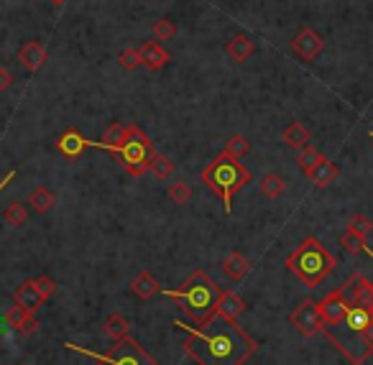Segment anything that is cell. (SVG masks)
<instances>
[{
	"label": "cell",
	"instance_id": "6da1fadb",
	"mask_svg": "<svg viewBox=\"0 0 373 365\" xmlns=\"http://www.w3.org/2000/svg\"><path fill=\"white\" fill-rule=\"evenodd\" d=\"M174 327L187 332L182 347L197 365H243L259 350V343L243 327H238V322H230L218 312L204 324L174 319Z\"/></svg>",
	"mask_w": 373,
	"mask_h": 365
},
{
	"label": "cell",
	"instance_id": "7a4b0ae2",
	"mask_svg": "<svg viewBox=\"0 0 373 365\" xmlns=\"http://www.w3.org/2000/svg\"><path fill=\"white\" fill-rule=\"evenodd\" d=\"M368 322H371V309L358 307V304H348L338 322L322 324L320 332H325L327 340H330L353 365H363L373 355V347L366 337Z\"/></svg>",
	"mask_w": 373,
	"mask_h": 365
},
{
	"label": "cell",
	"instance_id": "3957f363",
	"mask_svg": "<svg viewBox=\"0 0 373 365\" xmlns=\"http://www.w3.org/2000/svg\"><path fill=\"white\" fill-rule=\"evenodd\" d=\"M164 294L174 299L176 307L192 319V324H204L218 312V299L223 288L197 268L179 284V288H164Z\"/></svg>",
	"mask_w": 373,
	"mask_h": 365
},
{
	"label": "cell",
	"instance_id": "277c9868",
	"mask_svg": "<svg viewBox=\"0 0 373 365\" xmlns=\"http://www.w3.org/2000/svg\"><path fill=\"white\" fill-rule=\"evenodd\" d=\"M338 266V260L332 255L327 248L320 243V238L310 235V238H304L299 246L292 251V255L287 258V268L296 279L302 281L304 286H320L327 276L335 271Z\"/></svg>",
	"mask_w": 373,
	"mask_h": 365
},
{
	"label": "cell",
	"instance_id": "5b68a950",
	"mask_svg": "<svg viewBox=\"0 0 373 365\" xmlns=\"http://www.w3.org/2000/svg\"><path fill=\"white\" fill-rule=\"evenodd\" d=\"M202 184L212 194H218L223 199L225 212L233 210V197L238 194L248 182H251V171H248L240 159H233L225 151L218 154V159H212L207 166L202 168Z\"/></svg>",
	"mask_w": 373,
	"mask_h": 365
},
{
	"label": "cell",
	"instance_id": "8992f818",
	"mask_svg": "<svg viewBox=\"0 0 373 365\" xmlns=\"http://www.w3.org/2000/svg\"><path fill=\"white\" fill-rule=\"evenodd\" d=\"M110 154H115L118 164L126 168V174L131 176H143L148 171V161L154 159L156 148L154 140L148 138L138 126H128V138L120 146L107 148Z\"/></svg>",
	"mask_w": 373,
	"mask_h": 365
},
{
	"label": "cell",
	"instance_id": "52a82bcc",
	"mask_svg": "<svg viewBox=\"0 0 373 365\" xmlns=\"http://www.w3.org/2000/svg\"><path fill=\"white\" fill-rule=\"evenodd\" d=\"M64 347L72 352H79V355H87L98 365H159V360L141 347L138 340L133 337H123V340H115V345L107 352H92L87 347H79V345L64 343Z\"/></svg>",
	"mask_w": 373,
	"mask_h": 365
},
{
	"label": "cell",
	"instance_id": "ba28073f",
	"mask_svg": "<svg viewBox=\"0 0 373 365\" xmlns=\"http://www.w3.org/2000/svg\"><path fill=\"white\" fill-rule=\"evenodd\" d=\"M289 322L302 337H315L322 327V317H320V304L315 299H304L299 307L289 314Z\"/></svg>",
	"mask_w": 373,
	"mask_h": 365
},
{
	"label": "cell",
	"instance_id": "9c48e42d",
	"mask_svg": "<svg viewBox=\"0 0 373 365\" xmlns=\"http://www.w3.org/2000/svg\"><path fill=\"white\" fill-rule=\"evenodd\" d=\"M338 291L343 294L345 304H358V307L373 309V284L358 271L348 276Z\"/></svg>",
	"mask_w": 373,
	"mask_h": 365
},
{
	"label": "cell",
	"instance_id": "30bf717a",
	"mask_svg": "<svg viewBox=\"0 0 373 365\" xmlns=\"http://www.w3.org/2000/svg\"><path fill=\"white\" fill-rule=\"evenodd\" d=\"M292 49H294V54L299 56V59H304V62H315L325 49V39L317 34L315 28L304 26V28H299V34L294 36Z\"/></svg>",
	"mask_w": 373,
	"mask_h": 365
},
{
	"label": "cell",
	"instance_id": "8fae6325",
	"mask_svg": "<svg viewBox=\"0 0 373 365\" xmlns=\"http://www.w3.org/2000/svg\"><path fill=\"white\" fill-rule=\"evenodd\" d=\"M138 54H141V67H146V69H151V72L164 69L171 59L169 51L164 49L159 41H143L141 49H138Z\"/></svg>",
	"mask_w": 373,
	"mask_h": 365
},
{
	"label": "cell",
	"instance_id": "7c38bea8",
	"mask_svg": "<svg viewBox=\"0 0 373 365\" xmlns=\"http://www.w3.org/2000/svg\"><path fill=\"white\" fill-rule=\"evenodd\" d=\"M59 154H64L67 159H77V156L85 154V148H90V140L79 133L77 128H67L57 140Z\"/></svg>",
	"mask_w": 373,
	"mask_h": 365
},
{
	"label": "cell",
	"instance_id": "4fadbf2b",
	"mask_svg": "<svg viewBox=\"0 0 373 365\" xmlns=\"http://www.w3.org/2000/svg\"><path fill=\"white\" fill-rule=\"evenodd\" d=\"M13 302L15 307L26 309V312H31V314H36V312H41L44 307V299L39 296V291L34 288V284L31 281H23L21 286L13 291Z\"/></svg>",
	"mask_w": 373,
	"mask_h": 365
},
{
	"label": "cell",
	"instance_id": "5bb4252c",
	"mask_svg": "<svg viewBox=\"0 0 373 365\" xmlns=\"http://www.w3.org/2000/svg\"><path fill=\"white\" fill-rule=\"evenodd\" d=\"M46 59H49V54H46V49H44L39 41L23 44L21 49H18V62H21L29 72L41 69L44 64H46Z\"/></svg>",
	"mask_w": 373,
	"mask_h": 365
},
{
	"label": "cell",
	"instance_id": "9a60e30c",
	"mask_svg": "<svg viewBox=\"0 0 373 365\" xmlns=\"http://www.w3.org/2000/svg\"><path fill=\"white\" fill-rule=\"evenodd\" d=\"M246 312V302L240 299L235 291H230V288H223V294H220L218 299V314L225 317V319H230V322H238V317Z\"/></svg>",
	"mask_w": 373,
	"mask_h": 365
},
{
	"label": "cell",
	"instance_id": "2e32d148",
	"mask_svg": "<svg viewBox=\"0 0 373 365\" xmlns=\"http://www.w3.org/2000/svg\"><path fill=\"white\" fill-rule=\"evenodd\" d=\"M162 291V284L156 281L154 274H148V271H141V274L136 276L133 281H131V294H136L138 299H151V296H156Z\"/></svg>",
	"mask_w": 373,
	"mask_h": 365
},
{
	"label": "cell",
	"instance_id": "e0dca14e",
	"mask_svg": "<svg viewBox=\"0 0 373 365\" xmlns=\"http://www.w3.org/2000/svg\"><path fill=\"white\" fill-rule=\"evenodd\" d=\"M6 319H8V327L18 330L21 335H34L36 327H39L36 314H31V312H26V309H21V307L11 309V312L6 314Z\"/></svg>",
	"mask_w": 373,
	"mask_h": 365
},
{
	"label": "cell",
	"instance_id": "ac0fdd59",
	"mask_svg": "<svg viewBox=\"0 0 373 365\" xmlns=\"http://www.w3.org/2000/svg\"><path fill=\"white\" fill-rule=\"evenodd\" d=\"M223 271H225V276L230 281H243L248 276V271H251V263H248V258L243 253L233 251L230 255L223 260Z\"/></svg>",
	"mask_w": 373,
	"mask_h": 365
},
{
	"label": "cell",
	"instance_id": "d6986e66",
	"mask_svg": "<svg viewBox=\"0 0 373 365\" xmlns=\"http://www.w3.org/2000/svg\"><path fill=\"white\" fill-rule=\"evenodd\" d=\"M126 138H128V126H123V123H118V120H115V123H110V126H107V131L103 133V138L95 140V143L90 140V148H105V151H107V148L120 146V143H123Z\"/></svg>",
	"mask_w": 373,
	"mask_h": 365
},
{
	"label": "cell",
	"instance_id": "ffe728a7",
	"mask_svg": "<svg viewBox=\"0 0 373 365\" xmlns=\"http://www.w3.org/2000/svg\"><path fill=\"white\" fill-rule=\"evenodd\" d=\"M225 51H228V56H230L235 64H243L248 56L254 54V41H251L246 34H238V36H233L230 41H228Z\"/></svg>",
	"mask_w": 373,
	"mask_h": 365
},
{
	"label": "cell",
	"instance_id": "44dd1931",
	"mask_svg": "<svg viewBox=\"0 0 373 365\" xmlns=\"http://www.w3.org/2000/svg\"><path fill=\"white\" fill-rule=\"evenodd\" d=\"M322 161H325V156L320 154L317 148H312L310 143H307V146H302V148H296L294 164L299 166V171H302V174L310 176V174H312V168H315L317 164H322Z\"/></svg>",
	"mask_w": 373,
	"mask_h": 365
},
{
	"label": "cell",
	"instance_id": "7402d4cb",
	"mask_svg": "<svg viewBox=\"0 0 373 365\" xmlns=\"http://www.w3.org/2000/svg\"><path fill=\"white\" fill-rule=\"evenodd\" d=\"M284 143H287L289 148H302L310 143V131L299 123V120H292L287 128H284V133H282Z\"/></svg>",
	"mask_w": 373,
	"mask_h": 365
},
{
	"label": "cell",
	"instance_id": "603a6c76",
	"mask_svg": "<svg viewBox=\"0 0 373 365\" xmlns=\"http://www.w3.org/2000/svg\"><path fill=\"white\" fill-rule=\"evenodd\" d=\"M335 176H338V164H332L330 159H325L322 164H317V166L312 168L310 179L315 182V187L325 190V187H330V184L335 182Z\"/></svg>",
	"mask_w": 373,
	"mask_h": 365
},
{
	"label": "cell",
	"instance_id": "cb8c5ba5",
	"mask_svg": "<svg viewBox=\"0 0 373 365\" xmlns=\"http://www.w3.org/2000/svg\"><path fill=\"white\" fill-rule=\"evenodd\" d=\"M103 332H105L107 337H113V340H123V337H128V332H131V319H126L123 314H110L103 322Z\"/></svg>",
	"mask_w": 373,
	"mask_h": 365
},
{
	"label": "cell",
	"instance_id": "d4e9b609",
	"mask_svg": "<svg viewBox=\"0 0 373 365\" xmlns=\"http://www.w3.org/2000/svg\"><path fill=\"white\" fill-rule=\"evenodd\" d=\"M29 204H31V210H34V212L44 215V212H49V210H51V204H54V194H51L49 187L39 184V187H34V192H31Z\"/></svg>",
	"mask_w": 373,
	"mask_h": 365
},
{
	"label": "cell",
	"instance_id": "484cf974",
	"mask_svg": "<svg viewBox=\"0 0 373 365\" xmlns=\"http://www.w3.org/2000/svg\"><path fill=\"white\" fill-rule=\"evenodd\" d=\"M340 246L351 253V255H360V253L368 248V243H366V235H360V232H355L353 227H348V230L340 235Z\"/></svg>",
	"mask_w": 373,
	"mask_h": 365
},
{
	"label": "cell",
	"instance_id": "4316f807",
	"mask_svg": "<svg viewBox=\"0 0 373 365\" xmlns=\"http://www.w3.org/2000/svg\"><path fill=\"white\" fill-rule=\"evenodd\" d=\"M148 171H151V174H154L156 179H169V176L176 171V164L171 161L169 156L154 154V159L148 161Z\"/></svg>",
	"mask_w": 373,
	"mask_h": 365
},
{
	"label": "cell",
	"instance_id": "83f0119b",
	"mask_svg": "<svg viewBox=\"0 0 373 365\" xmlns=\"http://www.w3.org/2000/svg\"><path fill=\"white\" fill-rule=\"evenodd\" d=\"M259 187L266 197H282L284 192H287V182H284L279 174H266L259 182Z\"/></svg>",
	"mask_w": 373,
	"mask_h": 365
},
{
	"label": "cell",
	"instance_id": "f1b7e54d",
	"mask_svg": "<svg viewBox=\"0 0 373 365\" xmlns=\"http://www.w3.org/2000/svg\"><path fill=\"white\" fill-rule=\"evenodd\" d=\"M3 218H6V223L13 225V227H21V225H26V220H29V210H26V204L23 202H11Z\"/></svg>",
	"mask_w": 373,
	"mask_h": 365
},
{
	"label": "cell",
	"instance_id": "f546056e",
	"mask_svg": "<svg viewBox=\"0 0 373 365\" xmlns=\"http://www.w3.org/2000/svg\"><path fill=\"white\" fill-rule=\"evenodd\" d=\"M151 34H154L156 41H169L176 36V23L171 18H159L151 28Z\"/></svg>",
	"mask_w": 373,
	"mask_h": 365
},
{
	"label": "cell",
	"instance_id": "4dcf8cb0",
	"mask_svg": "<svg viewBox=\"0 0 373 365\" xmlns=\"http://www.w3.org/2000/svg\"><path fill=\"white\" fill-rule=\"evenodd\" d=\"M29 281L34 284V288L39 291V296H41L44 302L57 294V281L51 279V276H44L41 274V276H36V279H29Z\"/></svg>",
	"mask_w": 373,
	"mask_h": 365
},
{
	"label": "cell",
	"instance_id": "1f68e13d",
	"mask_svg": "<svg viewBox=\"0 0 373 365\" xmlns=\"http://www.w3.org/2000/svg\"><path fill=\"white\" fill-rule=\"evenodd\" d=\"M190 197H192V187L184 179H176L174 184L169 187V199L176 204H184V202H190Z\"/></svg>",
	"mask_w": 373,
	"mask_h": 365
},
{
	"label": "cell",
	"instance_id": "d6a6232c",
	"mask_svg": "<svg viewBox=\"0 0 373 365\" xmlns=\"http://www.w3.org/2000/svg\"><path fill=\"white\" fill-rule=\"evenodd\" d=\"M248 151H251V143H248L243 135H233L225 146V154L233 156V159H240V156H246Z\"/></svg>",
	"mask_w": 373,
	"mask_h": 365
},
{
	"label": "cell",
	"instance_id": "836d02e7",
	"mask_svg": "<svg viewBox=\"0 0 373 365\" xmlns=\"http://www.w3.org/2000/svg\"><path fill=\"white\" fill-rule=\"evenodd\" d=\"M118 62L123 69H138L141 67V54H138V49H123L118 54Z\"/></svg>",
	"mask_w": 373,
	"mask_h": 365
},
{
	"label": "cell",
	"instance_id": "e575fe53",
	"mask_svg": "<svg viewBox=\"0 0 373 365\" xmlns=\"http://www.w3.org/2000/svg\"><path fill=\"white\" fill-rule=\"evenodd\" d=\"M348 227H353L355 232H360V235H368V232L373 230V223L366 218V215H355V218L351 220V225Z\"/></svg>",
	"mask_w": 373,
	"mask_h": 365
},
{
	"label": "cell",
	"instance_id": "d590c367",
	"mask_svg": "<svg viewBox=\"0 0 373 365\" xmlns=\"http://www.w3.org/2000/svg\"><path fill=\"white\" fill-rule=\"evenodd\" d=\"M13 82H15L13 72L6 69V67H0V90H8V87H11Z\"/></svg>",
	"mask_w": 373,
	"mask_h": 365
},
{
	"label": "cell",
	"instance_id": "8d00e7d4",
	"mask_svg": "<svg viewBox=\"0 0 373 365\" xmlns=\"http://www.w3.org/2000/svg\"><path fill=\"white\" fill-rule=\"evenodd\" d=\"M13 176H15V171H8V174L3 176V182H0V192H3V190H6V187H8V184L13 182Z\"/></svg>",
	"mask_w": 373,
	"mask_h": 365
},
{
	"label": "cell",
	"instance_id": "74e56055",
	"mask_svg": "<svg viewBox=\"0 0 373 365\" xmlns=\"http://www.w3.org/2000/svg\"><path fill=\"white\" fill-rule=\"evenodd\" d=\"M366 337H368V343H371V347H373V309H371V322H368V327H366Z\"/></svg>",
	"mask_w": 373,
	"mask_h": 365
},
{
	"label": "cell",
	"instance_id": "f35d334b",
	"mask_svg": "<svg viewBox=\"0 0 373 365\" xmlns=\"http://www.w3.org/2000/svg\"><path fill=\"white\" fill-rule=\"evenodd\" d=\"M6 327H8V319L6 317H0V340H3V335H6Z\"/></svg>",
	"mask_w": 373,
	"mask_h": 365
},
{
	"label": "cell",
	"instance_id": "ab89813d",
	"mask_svg": "<svg viewBox=\"0 0 373 365\" xmlns=\"http://www.w3.org/2000/svg\"><path fill=\"white\" fill-rule=\"evenodd\" d=\"M51 3H54V6H64V3H67V0H51Z\"/></svg>",
	"mask_w": 373,
	"mask_h": 365
},
{
	"label": "cell",
	"instance_id": "60d3db41",
	"mask_svg": "<svg viewBox=\"0 0 373 365\" xmlns=\"http://www.w3.org/2000/svg\"><path fill=\"white\" fill-rule=\"evenodd\" d=\"M368 135H371V140H373V131H371V133H368Z\"/></svg>",
	"mask_w": 373,
	"mask_h": 365
},
{
	"label": "cell",
	"instance_id": "b9f144b4",
	"mask_svg": "<svg viewBox=\"0 0 373 365\" xmlns=\"http://www.w3.org/2000/svg\"><path fill=\"white\" fill-rule=\"evenodd\" d=\"M21 365H31V363H21Z\"/></svg>",
	"mask_w": 373,
	"mask_h": 365
}]
</instances>
